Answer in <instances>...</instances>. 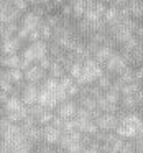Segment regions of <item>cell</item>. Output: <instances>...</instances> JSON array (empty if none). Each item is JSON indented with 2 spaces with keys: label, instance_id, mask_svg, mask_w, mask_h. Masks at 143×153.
<instances>
[{
  "label": "cell",
  "instance_id": "1",
  "mask_svg": "<svg viewBox=\"0 0 143 153\" xmlns=\"http://www.w3.org/2000/svg\"><path fill=\"white\" fill-rule=\"evenodd\" d=\"M102 74H104V68L100 64H97L92 58H87V59L82 61V74H81L79 79H76V84L79 87L89 86V84L96 82Z\"/></svg>",
  "mask_w": 143,
  "mask_h": 153
},
{
  "label": "cell",
  "instance_id": "2",
  "mask_svg": "<svg viewBox=\"0 0 143 153\" xmlns=\"http://www.w3.org/2000/svg\"><path fill=\"white\" fill-rule=\"evenodd\" d=\"M20 58L25 59L27 63L30 64H36L43 59L44 56H48V43L44 41H35V43H28L27 46L21 48L20 53Z\"/></svg>",
  "mask_w": 143,
  "mask_h": 153
},
{
  "label": "cell",
  "instance_id": "3",
  "mask_svg": "<svg viewBox=\"0 0 143 153\" xmlns=\"http://www.w3.org/2000/svg\"><path fill=\"white\" fill-rule=\"evenodd\" d=\"M102 68H104V73L109 74V76L113 79V77H117V76H119V74L127 68V63L123 61V58L120 56L117 51H113L112 56H110L109 59L105 61V64H104Z\"/></svg>",
  "mask_w": 143,
  "mask_h": 153
},
{
  "label": "cell",
  "instance_id": "4",
  "mask_svg": "<svg viewBox=\"0 0 143 153\" xmlns=\"http://www.w3.org/2000/svg\"><path fill=\"white\" fill-rule=\"evenodd\" d=\"M46 77H48V73L40 66V64H31V66H28L27 69L23 71V81L27 84L40 86Z\"/></svg>",
  "mask_w": 143,
  "mask_h": 153
},
{
  "label": "cell",
  "instance_id": "5",
  "mask_svg": "<svg viewBox=\"0 0 143 153\" xmlns=\"http://www.w3.org/2000/svg\"><path fill=\"white\" fill-rule=\"evenodd\" d=\"M94 123L99 128V132H104V133L115 132V128L119 127V117H117V114H100L94 120Z\"/></svg>",
  "mask_w": 143,
  "mask_h": 153
},
{
  "label": "cell",
  "instance_id": "6",
  "mask_svg": "<svg viewBox=\"0 0 143 153\" xmlns=\"http://www.w3.org/2000/svg\"><path fill=\"white\" fill-rule=\"evenodd\" d=\"M76 110H77V104L74 99H67L64 100V102H59L56 105V109L53 110L54 115L59 117V119L63 120H71L74 119V115H76Z\"/></svg>",
  "mask_w": 143,
  "mask_h": 153
},
{
  "label": "cell",
  "instance_id": "7",
  "mask_svg": "<svg viewBox=\"0 0 143 153\" xmlns=\"http://www.w3.org/2000/svg\"><path fill=\"white\" fill-rule=\"evenodd\" d=\"M41 22H43V18H40L36 13H33V12L28 8L25 13H21V18H20V22H18V27L31 33V31H35V30L40 28Z\"/></svg>",
  "mask_w": 143,
  "mask_h": 153
},
{
  "label": "cell",
  "instance_id": "8",
  "mask_svg": "<svg viewBox=\"0 0 143 153\" xmlns=\"http://www.w3.org/2000/svg\"><path fill=\"white\" fill-rule=\"evenodd\" d=\"M38 94H40V86L35 84H25V87L20 92V100L23 102V105L31 107L38 102Z\"/></svg>",
  "mask_w": 143,
  "mask_h": 153
},
{
  "label": "cell",
  "instance_id": "9",
  "mask_svg": "<svg viewBox=\"0 0 143 153\" xmlns=\"http://www.w3.org/2000/svg\"><path fill=\"white\" fill-rule=\"evenodd\" d=\"M21 18V12H18L15 7H12L10 4L4 5L0 8V23L8 25V23H18Z\"/></svg>",
  "mask_w": 143,
  "mask_h": 153
},
{
  "label": "cell",
  "instance_id": "10",
  "mask_svg": "<svg viewBox=\"0 0 143 153\" xmlns=\"http://www.w3.org/2000/svg\"><path fill=\"white\" fill-rule=\"evenodd\" d=\"M61 130L56 128L54 125H51V123H48V125L41 127V140H43L44 143H48V145H58L61 140Z\"/></svg>",
  "mask_w": 143,
  "mask_h": 153
},
{
  "label": "cell",
  "instance_id": "11",
  "mask_svg": "<svg viewBox=\"0 0 143 153\" xmlns=\"http://www.w3.org/2000/svg\"><path fill=\"white\" fill-rule=\"evenodd\" d=\"M23 41H20L17 36L7 38V40L2 41V46H0V54H18L23 48Z\"/></svg>",
  "mask_w": 143,
  "mask_h": 153
},
{
  "label": "cell",
  "instance_id": "12",
  "mask_svg": "<svg viewBox=\"0 0 143 153\" xmlns=\"http://www.w3.org/2000/svg\"><path fill=\"white\" fill-rule=\"evenodd\" d=\"M38 105H41L43 109L46 110H54L58 105V99L54 97L53 92H50V91H44L40 87V94H38Z\"/></svg>",
  "mask_w": 143,
  "mask_h": 153
},
{
  "label": "cell",
  "instance_id": "13",
  "mask_svg": "<svg viewBox=\"0 0 143 153\" xmlns=\"http://www.w3.org/2000/svg\"><path fill=\"white\" fill-rule=\"evenodd\" d=\"M67 4L71 7V20H81L86 12V0H67Z\"/></svg>",
  "mask_w": 143,
  "mask_h": 153
},
{
  "label": "cell",
  "instance_id": "14",
  "mask_svg": "<svg viewBox=\"0 0 143 153\" xmlns=\"http://www.w3.org/2000/svg\"><path fill=\"white\" fill-rule=\"evenodd\" d=\"M127 8H128L130 17L135 22L142 23V20H143V0H130L128 4H127Z\"/></svg>",
  "mask_w": 143,
  "mask_h": 153
},
{
  "label": "cell",
  "instance_id": "15",
  "mask_svg": "<svg viewBox=\"0 0 143 153\" xmlns=\"http://www.w3.org/2000/svg\"><path fill=\"white\" fill-rule=\"evenodd\" d=\"M20 54H0V68L2 69H18Z\"/></svg>",
  "mask_w": 143,
  "mask_h": 153
},
{
  "label": "cell",
  "instance_id": "16",
  "mask_svg": "<svg viewBox=\"0 0 143 153\" xmlns=\"http://www.w3.org/2000/svg\"><path fill=\"white\" fill-rule=\"evenodd\" d=\"M115 50H112V48H107V46H99L97 48V51L92 54V59L96 61L97 64H100V66H104L105 64V61L109 59L110 56H112V53Z\"/></svg>",
  "mask_w": 143,
  "mask_h": 153
},
{
  "label": "cell",
  "instance_id": "17",
  "mask_svg": "<svg viewBox=\"0 0 143 153\" xmlns=\"http://www.w3.org/2000/svg\"><path fill=\"white\" fill-rule=\"evenodd\" d=\"M119 20H120V17H119V8L107 5L105 12H104V15H102V22L105 23V27H107V25L115 23V22H119Z\"/></svg>",
  "mask_w": 143,
  "mask_h": 153
},
{
  "label": "cell",
  "instance_id": "18",
  "mask_svg": "<svg viewBox=\"0 0 143 153\" xmlns=\"http://www.w3.org/2000/svg\"><path fill=\"white\" fill-rule=\"evenodd\" d=\"M66 74H67L66 69H64L63 64L58 63V61H53L50 69H48V77H53V79H58V81H59L61 77H64Z\"/></svg>",
  "mask_w": 143,
  "mask_h": 153
},
{
  "label": "cell",
  "instance_id": "19",
  "mask_svg": "<svg viewBox=\"0 0 143 153\" xmlns=\"http://www.w3.org/2000/svg\"><path fill=\"white\" fill-rule=\"evenodd\" d=\"M23 133H25V138H27L28 142L31 143V145L41 142V127H38V125L30 127V128L23 130Z\"/></svg>",
  "mask_w": 143,
  "mask_h": 153
},
{
  "label": "cell",
  "instance_id": "20",
  "mask_svg": "<svg viewBox=\"0 0 143 153\" xmlns=\"http://www.w3.org/2000/svg\"><path fill=\"white\" fill-rule=\"evenodd\" d=\"M130 58H132V68L136 66H143V45H136L133 48V51L130 53Z\"/></svg>",
  "mask_w": 143,
  "mask_h": 153
},
{
  "label": "cell",
  "instance_id": "21",
  "mask_svg": "<svg viewBox=\"0 0 143 153\" xmlns=\"http://www.w3.org/2000/svg\"><path fill=\"white\" fill-rule=\"evenodd\" d=\"M140 82H130V84H123L122 89H120V96H135L136 92L140 91Z\"/></svg>",
  "mask_w": 143,
  "mask_h": 153
},
{
  "label": "cell",
  "instance_id": "22",
  "mask_svg": "<svg viewBox=\"0 0 143 153\" xmlns=\"http://www.w3.org/2000/svg\"><path fill=\"white\" fill-rule=\"evenodd\" d=\"M112 81H113V79L109 76V74L104 73L102 76H100V77H99V79H97L94 84H96V86L99 87V89L102 91V92H105V91H109V89H110V86H112Z\"/></svg>",
  "mask_w": 143,
  "mask_h": 153
},
{
  "label": "cell",
  "instance_id": "23",
  "mask_svg": "<svg viewBox=\"0 0 143 153\" xmlns=\"http://www.w3.org/2000/svg\"><path fill=\"white\" fill-rule=\"evenodd\" d=\"M38 33H40V40L44 41V43H48V41H51V38H53V30H51L48 25H44L43 22H41L40 28H38Z\"/></svg>",
  "mask_w": 143,
  "mask_h": 153
},
{
  "label": "cell",
  "instance_id": "24",
  "mask_svg": "<svg viewBox=\"0 0 143 153\" xmlns=\"http://www.w3.org/2000/svg\"><path fill=\"white\" fill-rule=\"evenodd\" d=\"M53 117H54V112H53V110H44V112L36 119V125H38V127H44V125H48V123H51Z\"/></svg>",
  "mask_w": 143,
  "mask_h": 153
},
{
  "label": "cell",
  "instance_id": "25",
  "mask_svg": "<svg viewBox=\"0 0 143 153\" xmlns=\"http://www.w3.org/2000/svg\"><path fill=\"white\" fill-rule=\"evenodd\" d=\"M81 74H82V61H76V63L69 68L67 76H71L74 81H76V79H79V77H81Z\"/></svg>",
  "mask_w": 143,
  "mask_h": 153
},
{
  "label": "cell",
  "instance_id": "26",
  "mask_svg": "<svg viewBox=\"0 0 143 153\" xmlns=\"http://www.w3.org/2000/svg\"><path fill=\"white\" fill-rule=\"evenodd\" d=\"M33 153H53V146L44 143L43 140L33 145Z\"/></svg>",
  "mask_w": 143,
  "mask_h": 153
},
{
  "label": "cell",
  "instance_id": "27",
  "mask_svg": "<svg viewBox=\"0 0 143 153\" xmlns=\"http://www.w3.org/2000/svg\"><path fill=\"white\" fill-rule=\"evenodd\" d=\"M132 145L135 153H143V135H138L132 140Z\"/></svg>",
  "mask_w": 143,
  "mask_h": 153
},
{
  "label": "cell",
  "instance_id": "28",
  "mask_svg": "<svg viewBox=\"0 0 143 153\" xmlns=\"http://www.w3.org/2000/svg\"><path fill=\"white\" fill-rule=\"evenodd\" d=\"M133 73H135V82H143V66H136L133 68Z\"/></svg>",
  "mask_w": 143,
  "mask_h": 153
},
{
  "label": "cell",
  "instance_id": "29",
  "mask_svg": "<svg viewBox=\"0 0 143 153\" xmlns=\"http://www.w3.org/2000/svg\"><path fill=\"white\" fill-rule=\"evenodd\" d=\"M133 36L138 40L140 45H143V23H140L138 27H136V30H135V33H133Z\"/></svg>",
  "mask_w": 143,
  "mask_h": 153
},
{
  "label": "cell",
  "instance_id": "30",
  "mask_svg": "<svg viewBox=\"0 0 143 153\" xmlns=\"http://www.w3.org/2000/svg\"><path fill=\"white\" fill-rule=\"evenodd\" d=\"M48 2H50V4H51V5H53V7H54V8H56V10H59V8H61V7H63V5H64V4H66L67 0H48Z\"/></svg>",
  "mask_w": 143,
  "mask_h": 153
},
{
  "label": "cell",
  "instance_id": "31",
  "mask_svg": "<svg viewBox=\"0 0 143 153\" xmlns=\"http://www.w3.org/2000/svg\"><path fill=\"white\" fill-rule=\"evenodd\" d=\"M81 153H100V150L96 148V146H82V152Z\"/></svg>",
  "mask_w": 143,
  "mask_h": 153
},
{
  "label": "cell",
  "instance_id": "32",
  "mask_svg": "<svg viewBox=\"0 0 143 153\" xmlns=\"http://www.w3.org/2000/svg\"><path fill=\"white\" fill-rule=\"evenodd\" d=\"M28 2V5H40V4H43L44 0H27Z\"/></svg>",
  "mask_w": 143,
  "mask_h": 153
},
{
  "label": "cell",
  "instance_id": "33",
  "mask_svg": "<svg viewBox=\"0 0 143 153\" xmlns=\"http://www.w3.org/2000/svg\"><path fill=\"white\" fill-rule=\"evenodd\" d=\"M0 117H4V105L0 104Z\"/></svg>",
  "mask_w": 143,
  "mask_h": 153
},
{
  "label": "cell",
  "instance_id": "34",
  "mask_svg": "<svg viewBox=\"0 0 143 153\" xmlns=\"http://www.w3.org/2000/svg\"><path fill=\"white\" fill-rule=\"evenodd\" d=\"M53 153H66V152H63V150H53Z\"/></svg>",
  "mask_w": 143,
  "mask_h": 153
},
{
  "label": "cell",
  "instance_id": "35",
  "mask_svg": "<svg viewBox=\"0 0 143 153\" xmlns=\"http://www.w3.org/2000/svg\"><path fill=\"white\" fill-rule=\"evenodd\" d=\"M100 153H110V152H100Z\"/></svg>",
  "mask_w": 143,
  "mask_h": 153
},
{
  "label": "cell",
  "instance_id": "36",
  "mask_svg": "<svg viewBox=\"0 0 143 153\" xmlns=\"http://www.w3.org/2000/svg\"><path fill=\"white\" fill-rule=\"evenodd\" d=\"M140 109H142V110H143V104H142V107H140Z\"/></svg>",
  "mask_w": 143,
  "mask_h": 153
}]
</instances>
